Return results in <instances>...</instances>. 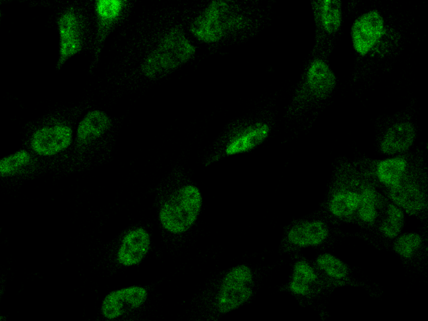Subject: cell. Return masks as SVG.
<instances>
[{"label": "cell", "mask_w": 428, "mask_h": 321, "mask_svg": "<svg viewBox=\"0 0 428 321\" xmlns=\"http://www.w3.org/2000/svg\"><path fill=\"white\" fill-rule=\"evenodd\" d=\"M60 43L82 41L78 16L73 8L66 11L58 20Z\"/></svg>", "instance_id": "obj_20"}, {"label": "cell", "mask_w": 428, "mask_h": 321, "mask_svg": "<svg viewBox=\"0 0 428 321\" xmlns=\"http://www.w3.org/2000/svg\"><path fill=\"white\" fill-rule=\"evenodd\" d=\"M253 274L244 265L231 269L224 277L217 298L220 312L226 313L245 302L252 295Z\"/></svg>", "instance_id": "obj_4"}, {"label": "cell", "mask_w": 428, "mask_h": 321, "mask_svg": "<svg viewBox=\"0 0 428 321\" xmlns=\"http://www.w3.org/2000/svg\"><path fill=\"white\" fill-rule=\"evenodd\" d=\"M317 265L327 276L337 280L348 275V268L340 259L330 253H322L316 260Z\"/></svg>", "instance_id": "obj_23"}, {"label": "cell", "mask_w": 428, "mask_h": 321, "mask_svg": "<svg viewBox=\"0 0 428 321\" xmlns=\"http://www.w3.org/2000/svg\"><path fill=\"white\" fill-rule=\"evenodd\" d=\"M392 203L410 215L423 212L427 206L424 189L408 173L397 185L388 188Z\"/></svg>", "instance_id": "obj_6"}, {"label": "cell", "mask_w": 428, "mask_h": 321, "mask_svg": "<svg viewBox=\"0 0 428 321\" xmlns=\"http://www.w3.org/2000/svg\"><path fill=\"white\" fill-rule=\"evenodd\" d=\"M123 6L121 0H97L96 11L98 19V42L103 41L106 31L119 17Z\"/></svg>", "instance_id": "obj_18"}, {"label": "cell", "mask_w": 428, "mask_h": 321, "mask_svg": "<svg viewBox=\"0 0 428 321\" xmlns=\"http://www.w3.org/2000/svg\"><path fill=\"white\" fill-rule=\"evenodd\" d=\"M250 21L235 2L213 1L193 19L190 31L200 41L215 44L245 30Z\"/></svg>", "instance_id": "obj_1"}, {"label": "cell", "mask_w": 428, "mask_h": 321, "mask_svg": "<svg viewBox=\"0 0 428 321\" xmlns=\"http://www.w3.org/2000/svg\"><path fill=\"white\" fill-rule=\"evenodd\" d=\"M31 160L30 154L25 150H20L0 161L1 175H9L14 173L21 167L26 165Z\"/></svg>", "instance_id": "obj_25"}, {"label": "cell", "mask_w": 428, "mask_h": 321, "mask_svg": "<svg viewBox=\"0 0 428 321\" xmlns=\"http://www.w3.org/2000/svg\"><path fill=\"white\" fill-rule=\"evenodd\" d=\"M202 198L194 185L181 187L164 203L160 220L165 229L178 234L188 230L195 221L201 208Z\"/></svg>", "instance_id": "obj_3"}, {"label": "cell", "mask_w": 428, "mask_h": 321, "mask_svg": "<svg viewBox=\"0 0 428 321\" xmlns=\"http://www.w3.org/2000/svg\"><path fill=\"white\" fill-rule=\"evenodd\" d=\"M384 20L377 11L372 10L358 17L352 26V40L355 51L367 54L381 38Z\"/></svg>", "instance_id": "obj_5"}, {"label": "cell", "mask_w": 428, "mask_h": 321, "mask_svg": "<svg viewBox=\"0 0 428 321\" xmlns=\"http://www.w3.org/2000/svg\"><path fill=\"white\" fill-rule=\"evenodd\" d=\"M404 221L403 210L395 204L388 203L386 208V216L379 225L382 235L388 238H394L400 233Z\"/></svg>", "instance_id": "obj_22"}, {"label": "cell", "mask_w": 428, "mask_h": 321, "mask_svg": "<svg viewBox=\"0 0 428 321\" xmlns=\"http://www.w3.org/2000/svg\"><path fill=\"white\" fill-rule=\"evenodd\" d=\"M317 280V275L315 270L309 263L300 260L294 265L290 289L295 294L307 295L311 292V287Z\"/></svg>", "instance_id": "obj_19"}, {"label": "cell", "mask_w": 428, "mask_h": 321, "mask_svg": "<svg viewBox=\"0 0 428 321\" xmlns=\"http://www.w3.org/2000/svg\"><path fill=\"white\" fill-rule=\"evenodd\" d=\"M415 136L412 123L408 121L397 123L386 131L380 143V150L387 155L404 152L413 144Z\"/></svg>", "instance_id": "obj_12"}, {"label": "cell", "mask_w": 428, "mask_h": 321, "mask_svg": "<svg viewBox=\"0 0 428 321\" xmlns=\"http://www.w3.org/2000/svg\"><path fill=\"white\" fill-rule=\"evenodd\" d=\"M422 243V239L419 234L407 233L395 240L393 249L399 256L408 259L412 258L419 250Z\"/></svg>", "instance_id": "obj_24"}, {"label": "cell", "mask_w": 428, "mask_h": 321, "mask_svg": "<svg viewBox=\"0 0 428 321\" xmlns=\"http://www.w3.org/2000/svg\"><path fill=\"white\" fill-rule=\"evenodd\" d=\"M147 291L139 286H132L113 291L104 298L101 311L108 319L116 318L126 312L138 308L147 298Z\"/></svg>", "instance_id": "obj_8"}, {"label": "cell", "mask_w": 428, "mask_h": 321, "mask_svg": "<svg viewBox=\"0 0 428 321\" xmlns=\"http://www.w3.org/2000/svg\"><path fill=\"white\" fill-rule=\"evenodd\" d=\"M335 85V76L328 65L320 59L312 61L306 75L310 94L317 100L325 99L332 93Z\"/></svg>", "instance_id": "obj_9"}, {"label": "cell", "mask_w": 428, "mask_h": 321, "mask_svg": "<svg viewBox=\"0 0 428 321\" xmlns=\"http://www.w3.org/2000/svg\"><path fill=\"white\" fill-rule=\"evenodd\" d=\"M71 141V128L58 124L43 127L35 131L31 139V146L37 154L50 156L67 148Z\"/></svg>", "instance_id": "obj_7"}, {"label": "cell", "mask_w": 428, "mask_h": 321, "mask_svg": "<svg viewBox=\"0 0 428 321\" xmlns=\"http://www.w3.org/2000/svg\"><path fill=\"white\" fill-rule=\"evenodd\" d=\"M269 132L268 124L256 123L233 137L225 148V153L233 155L248 151L263 143Z\"/></svg>", "instance_id": "obj_14"}, {"label": "cell", "mask_w": 428, "mask_h": 321, "mask_svg": "<svg viewBox=\"0 0 428 321\" xmlns=\"http://www.w3.org/2000/svg\"><path fill=\"white\" fill-rule=\"evenodd\" d=\"M196 48L180 26L168 29L156 46L146 56L141 65L143 74L150 78H161L188 62Z\"/></svg>", "instance_id": "obj_2"}, {"label": "cell", "mask_w": 428, "mask_h": 321, "mask_svg": "<svg viewBox=\"0 0 428 321\" xmlns=\"http://www.w3.org/2000/svg\"><path fill=\"white\" fill-rule=\"evenodd\" d=\"M320 19L325 31L332 34L340 26L342 12L341 3L338 0H325L320 1Z\"/></svg>", "instance_id": "obj_21"}, {"label": "cell", "mask_w": 428, "mask_h": 321, "mask_svg": "<svg viewBox=\"0 0 428 321\" xmlns=\"http://www.w3.org/2000/svg\"><path fill=\"white\" fill-rule=\"evenodd\" d=\"M360 203V188L342 187L332 194L328 201V209L337 218H348L357 214Z\"/></svg>", "instance_id": "obj_15"}, {"label": "cell", "mask_w": 428, "mask_h": 321, "mask_svg": "<svg viewBox=\"0 0 428 321\" xmlns=\"http://www.w3.org/2000/svg\"><path fill=\"white\" fill-rule=\"evenodd\" d=\"M111 126V119L106 113L100 110L91 111L78 125V143L81 145L88 144L100 138Z\"/></svg>", "instance_id": "obj_13"}, {"label": "cell", "mask_w": 428, "mask_h": 321, "mask_svg": "<svg viewBox=\"0 0 428 321\" xmlns=\"http://www.w3.org/2000/svg\"><path fill=\"white\" fill-rule=\"evenodd\" d=\"M327 225L321 220H307L294 225L287 233L288 241L298 247L322 244L328 237Z\"/></svg>", "instance_id": "obj_11"}, {"label": "cell", "mask_w": 428, "mask_h": 321, "mask_svg": "<svg viewBox=\"0 0 428 321\" xmlns=\"http://www.w3.org/2000/svg\"><path fill=\"white\" fill-rule=\"evenodd\" d=\"M384 203L383 197L370 184H362L360 187V203L357 215L364 223L372 224L378 216Z\"/></svg>", "instance_id": "obj_17"}, {"label": "cell", "mask_w": 428, "mask_h": 321, "mask_svg": "<svg viewBox=\"0 0 428 321\" xmlns=\"http://www.w3.org/2000/svg\"><path fill=\"white\" fill-rule=\"evenodd\" d=\"M407 173L408 163L401 156L382 160L375 167L377 178L387 188L399 183Z\"/></svg>", "instance_id": "obj_16"}, {"label": "cell", "mask_w": 428, "mask_h": 321, "mask_svg": "<svg viewBox=\"0 0 428 321\" xmlns=\"http://www.w3.org/2000/svg\"><path fill=\"white\" fill-rule=\"evenodd\" d=\"M150 247L148 233L141 228L128 233L123 238L117 259L119 263L131 266L139 263Z\"/></svg>", "instance_id": "obj_10"}]
</instances>
